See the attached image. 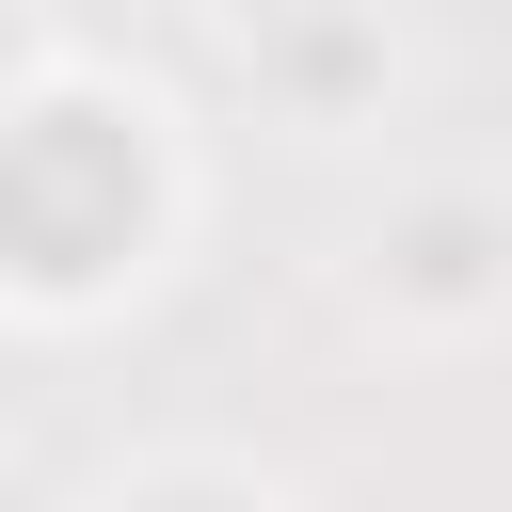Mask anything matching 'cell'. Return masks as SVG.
<instances>
[{"label":"cell","mask_w":512,"mask_h":512,"mask_svg":"<svg viewBox=\"0 0 512 512\" xmlns=\"http://www.w3.org/2000/svg\"><path fill=\"white\" fill-rule=\"evenodd\" d=\"M128 208H144V160H128L96 112H48V128L0 160V240H16L32 272H96V256L128 240Z\"/></svg>","instance_id":"6da1fadb"}]
</instances>
